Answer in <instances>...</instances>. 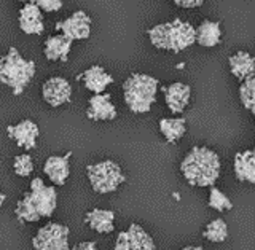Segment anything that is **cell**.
Wrapping results in <instances>:
<instances>
[{"mask_svg":"<svg viewBox=\"0 0 255 250\" xmlns=\"http://www.w3.org/2000/svg\"><path fill=\"white\" fill-rule=\"evenodd\" d=\"M239 99H241L243 106L254 114L255 112V80L254 77H249L243 80V85L239 88Z\"/></svg>","mask_w":255,"mask_h":250,"instance_id":"cell-24","label":"cell"},{"mask_svg":"<svg viewBox=\"0 0 255 250\" xmlns=\"http://www.w3.org/2000/svg\"><path fill=\"white\" fill-rule=\"evenodd\" d=\"M115 249L117 250H153L156 249V246L145 230L139 227L137 223H132L126 231L118 235Z\"/></svg>","mask_w":255,"mask_h":250,"instance_id":"cell-8","label":"cell"},{"mask_svg":"<svg viewBox=\"0 0 255 250\" xmlns=\"http://www.w3.org/2000/svg\"><path fill=\"white\" fill-rule=\"evenodd\" d=\"M5 199H6V196L3 195V193H0V207L3 206V203H5Z\"/></svg>","mask_w":255,"mask_h":250,"instance_id":"cell-30","label":"cell"},{"mask_svg":"<svg viewBox=\"0 0 255 250\" xmlns=\"http://www.w3.org/2000/svg\"><path fill=\"white\" fill-rule=\"evenodd\" d=\"M86 117L94 122H104V120H115L117 118V109L112 104L110 94L98 93L88 101V110Z\"/></svg>","mask_w":255,"mask_h":250,"instance_id":"cell-12","label":"cell"},{"mask_svg":"<svg viewBox=\"0 0 255 250\" xmlns=\"http://www.w3.org/2000/svg\"><path fill=\"white\" fill-rule=\"evenodd\" d=\"M174 3L182 8H198L204 3V0H174Z\"/></svg>","mask_w":255,"mask_h":250,"instance_id":"cell-28","label":"cell"},{"mask_svg":"<svg viewBox=\"0 0 255 250\" xmlns=\"http://www.w3.org/2000/svg\"><path fill=\"white\" fill-rule=\"evenodd\" d=\"M35 75V62L24 59L16 48H10L5 56H0V83L13 91L14 96L24 93Z\"/></svg>","mask_w":255,"mask_h":250,"instance_id":"cell-4","label":"cell"},{"mask_svg":"<svg viewBox=\"0 0 255 250\" xmlns=\"http://www.w3.org/2000/svg\"><path fill=\"white\" fill-rule=\"evenodd\" d=\"M158 80L145 74H132L123 83V98L126 107L134 114H147L156 102Z\"/></svg>","mask_w":255,"mask_h":250,"instance_id":"cell-5","label":"cell"},{"mask_svg":"<svg viewBox=\"0 0 255 250\" xmlns=\"http://www.w3.org/2000/svg\"><path fill=\"white\" fill-rule=\"evenodd\" d=\"M207 204H209V207H212L214 211H219V212L230 211V209L233 207V203H231V199L225 195V193L220 191L219 188H215V187L211 188L209 201H207Z\"/></svg>","mask_w":255,"mask_h":250,"instance_id":"cell-25","label":"cell"},{"mask_svg":"<svg viewBox=\"0 0 255 250\" xmlns=\"http://www.w3.org/2000/svg\"><path fill=\"white\" fill-rule=\"evenodd\" d=\"M183 250H203V247H185V249H183Z\"/></svg>","mask_w":255,"mask_h":250,"instance_id":"cell-31","label":"cell"},{"mask_svg":"<svg viewBox=\"0 0 255 250\" xmlns=\"http://www.w3.org/2000/svg\"><path fill=\"white\" fill-rule=\"evenodd\" d=\"M32 247L37 250H67L69 228L61 223L45 225L32 239Z\"/></svg>","mask_w":255,"mask_h":250,"instance_id":"cell-7","label":"cell"},{"mask_svg":"<svg viewBox=\"0 0 255 250\" xmlns=\"http://www.w3.org/2000/svg\"><path fill=\"white\" fill-rule=\"evenodd\" d=\"M56 30H61L62 35L74 40H86L91 35V18L85 11L78 10L72 13L67 19L56 22Z\"/></svg>","mask_w":255,"mask_h":250,"instance_id":"cell-9","label":"cell"},{"mask_svg":"<svg viewBox=\"0 0 255 250\" xmlns=\"http://www.w3.org/2000/svg\"><path fill=\"white\" fill-rule=\"evenodd\" d=\"M19 27L24 34L40 35L45 30L42 10L32 2H27L19 11Z\"/></svg>","mask_w":255,"mask_h":250,"instance_id":"cell-14","label":"cell"},{"mask_svg":"<svg viewBox=\"0 0 255 250\" xmlns=\"http://www.w3.org/2000/svg\"><path fill=\"white\" fill-rule=\"evenodd\" d=\"M13 169H14L16 175L29 177L32 172H34V161H32V158L29 155H18L14 158Z\"/></svg>","mask_w":255,"mask_h":250,"instance_id":"cell-26","label":"cell"},{"mask_svg":"<svg viewBox=\"0 0 255 250\" xmlns=\"http://www.w3.org/2000/svg\"><path fill=\"white\" fill-rule=\"evenodd\" d=\"M58 206V193L53 187H46L45 182L37 177L32 180L30 190L21 198L14 209V215L19 222H38L51 217Z\"/></svg>","mask_w":255,"mask_h":250,"instance_id":"cell-2","label":"cell"},{"mask_svg":"<svg viewBox=\"0 0 255 250\" xmlns=\"http://www.w3.org/2000/svg\"><path fill=\"white\" fill-rule=\"evenodd\" d=\"M29 2L35 3L40 10H43L46 13L59 11L62 8V0H29Z\"/></svg>","mask_w":255,"mask_h":250,"instance_id":"cell-27","label":"cell"},{"mask_svg":"<svg viewBox=\"0 0 255 250\" xmlns=\"http://www.w3.org/2000/svg\"><path fill=\"white\" fill-rule=\"evenodd\" d=\"M159 131L169 143H175L187 132V122L183 118H163L159 120Z\"/></svg>","mask_w":255,"mask_h":250,"instance_id":"cell-22","label":"cell"},{"mask_svg":"<svg viewBox=\"0 0 255 250\" xmlns=\"http://www.w3.org/2000/svg\"><path fill=\"white\" fill-rule=\"evenodd\" d=\"M203 236L211 241V243H223L227 238H228V227L227 223L217 219V220H212L211 223H207V227L203 231Z\"/></svg>","mask_w":255,"mask_h":250,"instance_id":"cell-23","label":"cell"},{"mask_svg":"<svg viewBox=\"0 0 255 250\" xmlns=\"http://www.w3.org/2000/svg\"><path fill=\"white\" fill-rule=\"evenodd\" d=\"M235 175L239 182L255 183L254 150H246L241 153H236V156H235Z\"/></svg>","mask_w":255,"mask_h":250,"instance_id":"cell-21","label":"cell"},{"mask_svg":"<svg viewBox=\"0 0 255 250\" xmlns=\"http://www.w3.org/2000/svg\"><path fill=\"white\" fill-rule=\"evenodd\" d=\"M222 171L220 158L207 147H193L180 163V172L195 187H212Z\"/></svg>","mask_w":255,"mask_h":250,"instance_id":"cell-1","label":"cell"},{"mask_svg":"<svg viewBox=\"0 0 255 250\" xmlns=\"http://www.w3.org/2000/svg\"><path fill=\"white\" fill-rule=\"evenodd\" d=\"M114 220L115 212L106 211V209H93L85 215L86 225L99 235H109V233L114 231Z\"/></svg>","mask_w":255,"mask_h":250,"instance_id":"cell-18","label":"cell"},{"mask_svg":"<svg viewBox=\"0 0 255 250\" xmlns=\"http://www.w3.org/2000/svg\"><path fill=\"white\" fill-rule=\"evenodd\" d=\"M77 80H82L86 90L93 91L94 94L104 93L109 85L114 83V78H112L101 66H91L90 69H86L82 75H78Z\"/></svg>","mask_w":255,"mask_h":250,"instance_id":"cell-16","label":"cell"},{"mask_svg":"<svg viewBox=\"0 0 255 250\" xmlns=\"http://www.w3.org/2000/svg\"><path fill=\"white\" fill-rule=\"evenodd\" d=\"M230 64V70L238 80H246L249 77H254L255 72V61L254 58L246 51H238L228 59Z\"/></svg>","mask_w":255,"mask_h":250,"instance_id":"cell-20","label":"cell"},{"mask_svg":"<svg viewBox=\"0 0 255 250\" xmlns=\"http://www.w3.org/2000/svg\"><path fill=\"white\" fill-rule=\"evenodd\" d=\"M77 250H94L96 249V243H80L75 246Z\"/></svg>","mask_w":255,"mask_h":250,"instance_id":"cell-29","label":"cell"},{"mask_svg":"<svg viewBox=\"0 0 255 250\" xmlns=\"http://www.w3.org/2000/svg\"><path fill=\"white\" fill-rule=\"evenodd\" d=\"M22 2H29V0H22Z\"/></svg>","mask_w":255,"mask_h":250,"instance_id":"cell-32","label":"cell"},{"mask_svg":"<svg viewBox=\"0 0 255 250\" xmlns=\"http://www.w3.org/2000/svg\"><path fill=\"white\" fill-rule=\"evenodd\" d=\"M72 153H67L64 156H50L46 159V163L43 166V171L46 177L53 182V185H64L67 182L69 175H70V159Z\"/></svg>","mask_w":255,"mask_h":250,"instance_id":"cell-15","label":"cell"},{"mask_svg":"<svg viewBox=\"0 0 255 250\" xmlns=\"http://www.w3.org/2000/svg\"><path fill=\"white\" fill-rule=\"evenodd\" d=\"M72 40L66 35H51L45 40L43 53L48 61H67Z\"/></svg>","mask_w":255,"mask_h":250,"instance_id":"cell-17","label":"cell"},{"mask_svg":"<svg viewBox=\"0 0 255 250\" xmlns=\"http://www.w3.org/2000/svg\"><path fill=\"white\" fill-rule=\"evenodd\" d=\"M163 93H164L166 106L171 110V114L179 115L188 106L191 88L185 83H172L169 86L163 88Z\"/></svg>","mask_w":255,"mask_h":250,"instance_id":"cell-13","label":"cell"},{"mask_svg":"<svg viewBox=\"0 0 255 250\" xmlns=\"http://www.w3.org/2000/svg\"><path fill=\"white\" fill-rule=\"evenodd\" d=\"M8 137L24 150H34L37 147V139L40 134L38 126L30 120H22L21 123L6 127Z\"/></svg>","mask_w":255,"mask_h":250,"instance_id":"cell-11","label":"cell"},{"mask_svg":"<svg viewBox=\"0 0 255 250\" xmlns=\"http://www.w3.org/2000/svg\"><path fill=\"white\" fill-rule=\"evenodd\" d=\"M150 43L158 50L180 53L195 43V27L182 19L158 24L148 30Z\"/></svg>","mask_w":255,"mask_h":250,"instance_id":"cell-3","label":"cell"},{"mask_svg":"<svg viewBox=\"0 0 255 250\" xmlns=\"http://www.w3.org/2000/svg\"><path fill=\"white\" fill-rule=\"evenodd\" d=\"M88 180L91 183V188L99 195L115 191L120 185L125 182V174L114 161H101V163L90 164L86 167Z\"/></svg>","mask_w":255,"mask_h":250,"instance_id":"cell-6","label":"cell"},{"mask_svg":"<svg viewBox=\"0 0 255 250\" xmlns=\"http://www.w3.org/2000/svg\"><path fill=\"white\" fill-rule=\"evenodd\" d=\"M42 96L45 102L51 107H61L72 99V86L66 78L53 77L48 78L42 86Z\"/></svg>","mask_w":255,"mask_h":250,"instance_id":"cell-10","label":"cell"},{"mask_svg":"<svg viewBox=\"0 0 255 250\" xmlns=\"http://www.w3.org/2000/svg\"><path fill=\"white\" fill-rule=\"evenodd\" d=\"M220 38H222V29L219 22L203 21L195 29V42L201 46L212 48L220 43Z\"/></svg>","mask_w":255,"mask_h":250,"instance_id":"cell-19","label":"cell"}]
</instances>
